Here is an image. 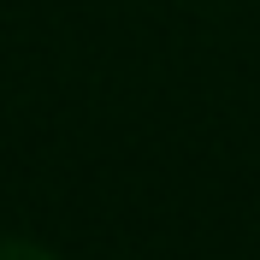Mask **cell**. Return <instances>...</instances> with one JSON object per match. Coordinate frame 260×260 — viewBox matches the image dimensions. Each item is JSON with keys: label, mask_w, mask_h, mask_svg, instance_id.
I'll use <instances>...</instances> for the list:
<instances>
[{"label": "cell", "mask_w": 260, "mask_h": 260, "mask_svg": "<svg viewBox=\"0 0 260 260\" xmlns=\"http://www.w3.org/2000/svg\"><path fill=\"white\" fill-rule=\"evenodd\" d=\"M0 260H65V254L48 248L42 237H0Z\"/></svg>", "instance_id": "1"}]
</instances>
